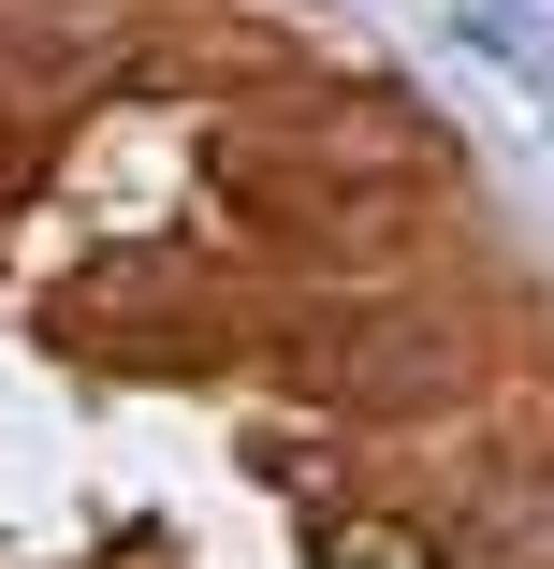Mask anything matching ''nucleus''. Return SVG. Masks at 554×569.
Here are the masks:
<instances>
[{"mask_svg": "<svg viewBox=\"0 0 554 569\" xmlns=\"http://www.w3.org/2000/svg\"><path fill=\"white\" fill-rule=\"evenodd\" d=\"M0 190H16V147H0Z\"/></svg>", "mask_w": 554, "mask_h": 569, "instance_id": "3", "label": "nucleus"}, {"mask_svg": "<svg viewBox=\"0 0 554 569\" xmlns=\"http://www.w3.org/2000/svg\"><path fill=\"white\" fill-rule=\"evenodd\" d=\"M321 366H336V395H437L423 366H453V336L437 321H336Z\"/></svg>", "mask_w": 554, "mask_h": 569, "instance_id": "2", "label": "nucleus"}, {"mask_svg": "<svg viewBox=\"0 0 554 569\" xmlns=\"http://www.w3.org/2000/svg\"><path fill=\"white\" fill-rule=\"evenodd\" d=\"M437 569H554V468L467 482L453 511H437Z\"/></svg>", "mask_w": 554, "mask_h": 569, "instance_id": "1", "label": "nucleus"}]
</instances>
